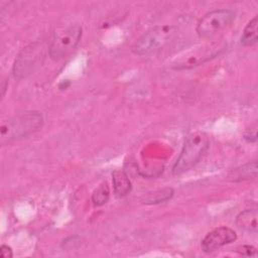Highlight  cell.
<instances>
[{
  "instance_id": "cell-1",
  "label": "cell",
  "mask_w": 258,
  "mask_h": 258,
  "mask_svg": "<svg viewBox=\"0 0 258 258\" xmlns=\"http://www.w3.org/2000/svg\"><path fill=\"white\" fill-rule=\"evenodd\" d=\"M43 117L38 111H27L14 116L1 124L0 143L2 145L20 140L42 127Z\"/></svg>"
},
{
  "instance_id": "cell-2",
  "label": "cell",
  "mask_w": 258,
  "mask_h": 258,
  "mask_svg": "<svg viewBox=\"0 0 258 258\" xmlns=\"http://www.w3.org/2000/svg\"><path fill=\"white\" fill-rule=\"evenodd\" d=\"M209 144L210 140L207 133L203 131L190 133L186 137L180 154L172 166V172L180 174L192 168L204 157Z\"/></svg>"
},
{
  "instance_id": "cell-3",
  "label": "cell",
  "mask_w": 258,
  "mask_h": 258,
  "mask_svg": "<svg viewBox=\"0 0 258 258\" xmlns=\"http://www.w3.org/2000/svg\"><path fill=\"white\" fill-rule=\"evenodd\" d=\"M177 28L173 25H158L152 27L140 36L132 46V51L137 55H148L154 53L176 36Z\"/></svg>"
},
{
  "instance_id": "cell-4",
  "label": "cell",
  "mask_w": 258,
  "mask_h": 258,
  "mask_svg": "<svg viewBox=\"0 0 258 258\" xmlns=\"http://www.w3.org/2000/svg\"><path fill=\"white\" fill-rule=\"evenodd\" d=\"M46 47L43 42L35 41L24 47L15 58L12 73L15 79L22 80L35 72L43 62Z\"/></svg>"
},
{
  "instance_id": "cell-5",
  "label": "cell",
  "mask_w": 258,
  "mask_h": 258,
  "mask_svg": "<svg viewBox=\"0 0 258 258\" xmlns=\"http://www.w3.org/2000/svg\"><path fill=\"white\" fill-rule=\"evenodd\" d=\"M81 37L82 27L78 24L71 25L56 32L48 46L49 56L54 60L68 56L77 47Z\"/></svg>"
},
{
  "instance_id": "cell-6",
  "label": "cell",
  "mask_w": 258,
  "mask_h": 258,
  "mask_svg": "<svg viewBox=\"0 0 258 258\" xmlns=\"http://www.w3.org/2000/svg\"><path fill=\"white\" fill-rule=\"evenodd\" d=\"M224 48L225 44L222 42H212L201 45L197 48L190 49L184 55H180V57L176 58L172 62V68L178 71L191 69L219 55Z\"/></svg>"
},
{
  "instance_id": "cell-7",
  "label": "cell",
  "mask_w": 258,
  "mask_h": 258,
  "mask_svg": "<svg viewBox=\"0 0 258 258\" xmlns=\"http://www.w3.org/2000/svg\"><path fill=\"white\" fill-rule=\"evenodd\" d=\"M235 19V12L217 9L207 13L198 23L197 32L202 38H209L227 27Z\"/></svg>"
},
{
  "instance_id": "cell-8",
  "label": "cell",
  "mask_w": 258,
  "mask_h": 258,
  "mask_svg": "<svg viewBox=\"0 0 258 258\" xmlns=\"http://www.w3.org/2000/svg\"><path fill=\"white\" fill-rule=\"evenodd\" d=\"M237 238L236 232L228 227H219L214 229L202 241V250L205 253H212L219 248L234 242Z\"/></svg>"
},
{
  "instance_id": "cell-9",
  "label": "cell",
  "mask_w": 258,
  "mask_h": 258,
  "mask_svg": "<svg viewBox=\"0 0 258 258\" xmlns=\"http://www.w3.org/2000/svg\"><path fill=\"white\" fill-rule=\"evenodd\" d=\"M257 176V161L252 160L233 170L228 174V179L234 182L255 178Z\"/></svg>"
},
{
  "instance_id": "cell-10",
  "label": "cell",
  "mask_w": 258,
  "mask_h": 258,
  "mask_svg": "<svg viewBox=\"0 0 258 258\" xmlns=\"http://www.w3.org/2000/svg\"><path fill=\"white\" fill-rule=\"evenodd\" d=\"M236 225L249 233H257V211L254 209H248L241 212L236 218Z\"/></svg>"
},
{
  "instance_id": "cell-11",
  "label": "cell",
  "mask_w": 258,
  "mask_h": 258,
  "mask_svg": "<svg viewBox=\"0 0 258 258\" xmlns=\"http://www.w3.org/2000/svg\"><path fill=\"white\" fill-rule=\"evenodd\" d=\"M112 181L114 186V191L118 197H125L131 191V182L123 170H114L112 173Z\"/></svg>"
},
{
  "instance_id": "cell-12",
  "label": "cell",
  "mask_w": 258,
  "mask_h": 258,
  "mask_svg": "<svg viewBox=\"0 0 258 258\" xmlns=\"http://www.w3.org/2000/svg\"><path fill=\"white\" fill-rule=\"evenodd\" d=\"M173 196V189L171 187H163L149 191L141 198V203L145 205H157L170 200Z\"/></svg>"
},
{
  "instance_id": "cell-13",
  "label": "cell",
  "mask_w": 258,
  "mask_h": 258,
  "mask_svg": "<svg viewBox=\"0 0 258 258\" xmlns=\"http://www.w3.org/2000/svg\"><path fill=\"white\" fill-rule=\"evenodd\" d=\"M258 16H254L248 24L245 26L242 36L241 43L244 46H252L257 42L258 36Z\"/></svg>"
},
{
  "instance_id": "cell-14",
  "label": "cell",
  "mask_w": 258,
  "mask_h": 258,
  "mask_svg": "<svg viewBox=\"0 0 258 258\" xmlns=\"http://www.w3.org/2000/svg\"><path fill=\"white\" fill-rule=\"evenodd\" d=\"M110 197V189L107 182L101 183L92 194V202L94 206L100 207L105 205Z\"/></svg>"
},
{
  "instance_id": "cell-15",
  "label": "cell",
  "mask_w": 258,
  "mask_h": 258,
  "mask_svg": "<svg viewBox=\"0 0 258 258\" xmlns=\"http://www.w3.org/2000/svg\"><path fill=\"white\" fill-rule=\"evenodd\" d=\"M80 244H81V238L78 236H72L62 241L61 247L62 249H66V250H72V249H76Z\"/></svg>"
},
{
  "instance_id": "cell-16",
  "label": "cell",
  "mask_w": 258,
  "mask_h": 258,
  "mask_svg": "<svg viewBox=\"0 0 258 258\" xmlns=\"http://www.w3.org/2000/svg\"><path fill=\"white\" fill-rule=\"evenodd\" d=\"M239 252L245 256H256V248L250 245H244L240 248Z\"/></svg>"
},
{
  "instance_id": "cell-17",
  "label": "cell",
  "mask_w": 258,
  "mask_h": 258,
  "mask_svg": "<svg viewBox=\"0 0 258 258\" xmlns=\"http://www.w3.org/2000/svg\"><path fill=\"white\" fill-rule=\"evenodd\" d=\"M0 256L1 258H11L13 256L12 249L7 245H2L0 247Z\"/></svg>"
},
{
  "instance_id": "cell-18",
  "label": "cell",
  "mask_w": 258,
  "mask_h": 258,
  "mask_svg": "<svg viewBox=\"0 0 258 258\" xmlns=\"http://www.w3.org/2000/svg\"><path fill=\"white\" fill-rule=\"evenodd\" d=\"M8 87V83L5 81V80H3L2 82H1V96L2 97H4V95H5V91H6V88Z\"/></svg>"
}]
</instances>
